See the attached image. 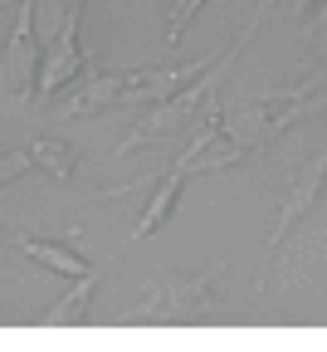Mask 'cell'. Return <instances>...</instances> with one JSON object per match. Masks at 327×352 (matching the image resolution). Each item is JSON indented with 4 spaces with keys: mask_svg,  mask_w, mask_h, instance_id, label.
Wrapping results in <instances>:
<instances>
[{
    "mask_svg": "<svg viewBox=\"0 0 327 352\" xmlns=\"http://www.w3.org/2000/svg\"><path fill=\"white\" fill-rule=\"evenodd\" d=\"M113 103H122V74H103V78H88L78 94L64 103V118H88V113H103V108H113Z\"/></svg>",
    "mask_w": 327,
    "mask_h": 352,
    "instance_id": "9c48e42d",
    "label": "cell"
},
{
    "mask_svg": "<svg viewBox=\"0 0 327 352\" xmlns=\"http://www.w3.org/2000/svg\"><path fill=\"white\" fill-rule=\"evenodd\" d=\"M15 34H10V54H0V78H10L20 98L34 94L39 78V54H34V0H15Z\"/></svg>",
    "mask_w": 327,
    "mask_h": 352,
    "instance_id": "8992f818",
    "label": "cell"
},
{
    "mask_svg": "<svg viewBox=\"0 0 327 352\" xmlns=\"http://www.w3.org/2000/svg\"><path fill=\"white\" fill-rule=\"evenodd\" d=\"M322 103H327V78H298L289 88H273V94H259V98H245L240 108H229L225 132L254 152V147H269L293 122L313 118Z\"/></svg>",
    "mask_w": 327,
    "mask_h": 352,
    "instance_id": "7a4b0ae2",
    "label": "cell"
},
{
    "mask_svg": "<svg viewBox=\"0 0 327 352\" xmlns=\"http://www.w3.org/2000/svg\"><path fill=\"white\" fill-rule=\"evenodd\" d=\"M30 162L39 171H49L54 182H69V176L78 171V147L64 142V138H39V142H30Z\"/></svg>",
    "mask_w": 327,
    "mask_h": 352,
    "instance_id": "8fae6325",
    "label": "cell"
},
{
    "mask_svg": "<svg viewBox=\"0 0 327 352\" xmlns=\"http://www.w3.org/2000/svg\"><path fill=\"white\" fill-rule=\"evenodd\" d=\"M225 274V264H210L201 274H166L142 303L132 308L137 323H185V318H201L215 308V284Z\"/></svg>",
    "mask_w": 327,
    "mask_h": 352,
    "instance_id": "3957f363",
    "label": "cell"
},
{
    "mask_svg": "<svg viewBox=\"0 0 327 352\" xmlns=\"http://www.w3.org/2000/svg\"><path fill=\"white\" fill-rule=\"evenodd\" d=\"M322 186H327V147L317 152V157H308L293 176H289V191H284V201H278V220H273V235H269V254L289 240V230L298 226V220L317 206V196H322Z\"/></svg>",
    "mask_w": 327,
    "mask_h": 352,
    "instance_id": "5b68a950",
    "label": "cell"
},
{
    "mask_svg": "<svg viewBox=\"0 0 327 352\" xmlns=\"http://www.w3.org/2000/svg\"><path fill=\"white\" fill-rule=\"evenodd\" d=\"M78 30H83V6H69L64 20H59V30L44 39V59H39V78H34V94H39V98H54L59 88H69V83L83 74Z\"/></svg>",
    "mask_w": 327,
    "mask_h": 352,
    "instance_id": "277c9868",
    "label": "cell"
},
{
    "mask_svg": "<svg viewBox=\"0 0 327 352\" xmlns=\"http://www.w3.org/2000/svg\"><path fill=\"white\" fill-rule=\"evenodd\" d=\"M201 6H205V0H181V6L171 10V25H166V39H161V44H166V50H171V44H181V34H185V25H191V15H196Z\"/></svg>",
    "mask_w": 327,
    "mask_h": 352,
    "instance_id": "4fadbf2b",
    "label": "cell"
},
{
    "mask_svg": "<svg viewBox=\"0 0 327 352\" xmlns=\"http://www.w3.org/2000/svg\"><path fill=\"white\" fill-rule=\"evenodd\" d=\"M34 162H30V147L25 152H10V157H0V186H5V182H15V176H25Z\"/></svg>",
    "mask_w": 327,
    "mask_h": 352,
    "instance_id": "5bb4252c",
    "label": "cell"
},
{
    "mask_svg": "<svg viewBox=\"0 0 327 352\" xmlns=\"http://www.w3.org/2000/svg\"><path fill=\"white\" fill-rule=\"evenodd\" d=\"M181 186H185V176H176V171H166V176H161V182H157V196L147 201V210L137 215V226H132V240H147V235H157V230H161V220L176 210Z\"/></svg>",
    "mask_w": 327,
    "mask_h": 352,
    "instance_id": "30bf717a",
    "label": "cell"
},
{
    "mask_svg": "<svg viewBox=\"0 0 327 352\" xmlns=\"http://www.w3.org/2000/svg\"><path fill=\"white\" fill-rule=\"evenodd\" d=\"M313 39L322 44V54H327V6H317V34Z\"/></svg>",
    "mask_w": 327,
    "mask_h": 352,
    "instance_id": "9a60e30c",
    "label": "cell"
},
{
    "mask_svg": "<svg viewBox=\"0 0 327 352\" xmlns=\"http://www.w3.org/2000/svg\"><path fill=\"white\" fill-rule=\"evenodd\" d=\"M20 254L25 259H34L39 270H49V274H59V279H83L93 264L78 254V250H69V245H54V240H20Z\"/></svg>",
    "mask_w": 327,
    "mask_h": 352,
    "instance_id": "ba28073f",
    "label": "cell"
},
{
    "mask_svg": "<svg viewBox=\"0 0 327 352\" xmlns=\"http://www.w3.org/2000/svg\"><path fill=\"white\" fill-rule=\"evenodd\" d=\"M249 157V147L245 142H235V138H229V132L220 127V138L205 147V152H181L176 162H171V171L176 176H185V182H191V176H201V171H220V166H235V162H245Z\"/></svg>",
    "mask_w": 327,
    "mask_h": 352,
    "instance_id": "52a82bcc",
    "label": "cell"
},
{
    "mask_svg": "<svg viewBox=\"0 0 327 352\" xmlns=\"http://www.w3.org/2000/svg\"><path fill=\"white\" fill-rule=\"evenodd\" d=\"M93 289H98V270H88L83 279H74V289L44 314V323H74L78 314H88V298H93Z\"/></svg>",
    "mask_w": 327,
    "mask_h": 352,
    "instance_id": "7c38bea8",
    "label": "cell"
},
{
    "mask_svg": "<svg viewBox=\"0 0 327 352\" xmlns=\"http://www.w3.org/2000/svg\"><path fill=\"white\" fill-rule=\"evenodd\" d=\"M269 10H273V0H264V6L254 10V20L245 25V34H240V39H229V50H220V54H215V59L201 69V78H196V83L176 88L171 98L152 103V113H147V118H137V127H132L127 138H122V152H137V147H147V142H157V138H171L176 127H185V122H191V118H196V108H201V98L220 88L225 69H229V64H235V59L245 54V44L254 39V30L264 25V15H269Z\"/></svg>",
    "mask_w": 327,
    "mask_h": 352,
    "instance_id": "6da1fadb",
    "label": "cell"
}]
</instances>
